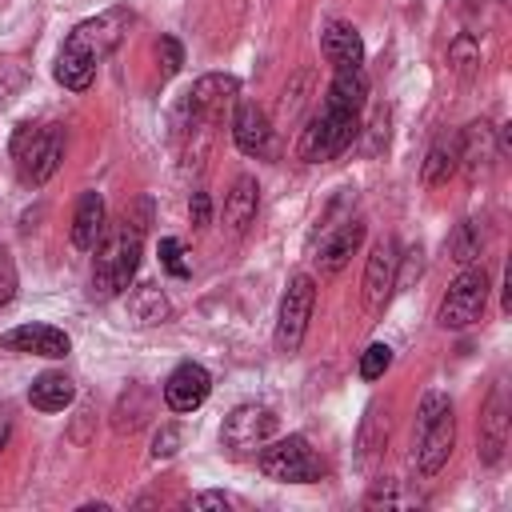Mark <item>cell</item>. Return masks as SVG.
<instances>
[{"label": "cell", "instance_id": "d4e9b609", "mask_svg": "<svg viewBox=\"0 0 512 512\" xmlns=\"http://www.w3.org/2000/svg\"><path fill=\"white\" fill-rule=\"evenodd\" d=\"M152 416V392L144 388V384H128V392L120 396V404H116V432H132V428H140L144 420Z\"/></svg>", "mask_w": 512, "mask_h": 512}, {"label": "cell", "instance_id": "484cf974", "mask_svg": "<svg viewBox=\"0 0 512 512\" xmlns=\"http://www.w3.org/2000/svg\"><path fill=\"white\" fill-rule=\"evenodd\" d=\"M448 256H452L456 264H472V260L480 256V228H476L472 220H460V224H456V232L448 236Z\"/></svg>", "mask_w": 512, "mask_h": 512}, {"label": "cell", "instance_id": "e575fe53", "mask_svg": "<svg viewBox=\"0 0 512 512\" xmlns=\"http://www.w3.org/2000/svg\"><path fill=\"white\" fill-rule=\"evenodd\" d=\"M232 500L224 496V492H200L196 500H192V508H228Z\"/></svg>", "mask_w": 512, "mask_h": 512}, {"label": "cell", "instance_id": "5b68a950", "mask_svg": "<svg viewBox=\"0 0 512 512\" xmlns=\"http://www.w3.org/2000/svg\"><path fill=\"white\" fill-rule=\"evenodd\" d=\"M456 444V416L444 392H428L420 400V440H416V472L420 476H436L444 468V460L452 456Z\"/></svg>", "mask_w": 512, "mask_h": 512}, {"label": "cell", "instance_id": "1f68e13d", "mask_svg": "<svg viewBox=\"0 0 512 512\" xmlns=\"http://www.w3.org/2000/svg\"><path fill=\"white\" fill-rule=\"evenodd\" d=\"M448 56L456 60V68H460V72H472V64H480V56H476V48H472V40H468V36H460V40L448 48Z\"/></svg>", "mask_w": 512, "mask_h": 512}, {"label": "cell", "instance_id": "30bf717a", "mask_svg": "<svg viewBox=\"0 0 512 512\" xmlns=\"http://www.w3.org/2000/svg\"><path fill=\"white\" fill-rule=\"evenodd\" d=\"M272 432H276L272 408H264V404H240V408H232V412L224 416L220 440H224V448H232V452H252V448H260V444H268Z\"/></svg>", "mask_w": 512, "mask_h": 512}, {"label": "cell", "instance_id": "52a82bcc", "mask_svg": "<svg viewBox=\"0 0 512 512\" xmlns=\"http://www.w3.org/2000/svg\"><path fill=\"white\" fill-rule=\"evenodd\" d=\"M312 304H316V280L308 272H296L280 296V316H276V352L292 356L304 344L308 320H312Z\"/></svg>", "mask_w": 512, "mask_h": 512}, {"label": "cell", "instance_id": "83f0119b", "mask_svg": "<svg viewBox=\"0 0 512 512\" xmlns=\"http://www.w3.org/2000/svg\"><path fill=\"white\" fill-rule=\"evenodd\" d=\"M160 264L172 272V276H188V260H184V244L176 236H164L160 240Z\"/></svg>", "mask_w": 512, "mask_h": 512}, {"label": "cell", "instance_id": "3957f363", "mask_svg": "<svg viewBox=\"0 0 512 512\" xmlns=\"http://www.w3.org/2000/svg\"><path fill=\"white\" fill-rule=\"evenodd\" d=\"M140 268V232L136 228H120L108 240L96 244V264H92V296L96 300H112L120 296L132 276Z\"/></svg>", "mask_w": 512, "mask_h": 512}, {"label": "cell", "instance_id": "4316f807", "mask_svg": "<svg viewBox=\"0 0 512 512\" xmlns=\"http://www.w3.org/2000/svg\"><path fill=\"white\" fill-rule=\"evenodd\" d=\"M388 364H392V348L388 344H368L360 352V376L364 380H380L388 372Z\"/></svg>", "mask_w": 512, "mask_h": 512}, {"label": "cell", "instance_id": "cb8c5ba5", "mask_svg": "<svg viewBox=\"0 0 512 512\" xmlns=\"http://www.w3.org/2000/svg\"><path fill=\"white\" fill-rule=\"evenodd\" d=\"M456 168H460V144L444 136V140H436V144L428 148L420 176H424V184H444V180H448Z\"/></svg>", "mask_w": 512, "mask_h": 512}, {"label": "cell", "instance_id": "9c48e42d", "mask_svg": "<svg viewBox=\"0 0 512 512\" xmlns=\"http://www.w3.org/2000/svg\"><path fill=\"white\" fill-rule=\"evenodd\" d=\"M236 96H240V80L236 76H228V72H208V76H200L196 84H192V92L184 96V116L192 120V124H208V120H220L224 112H228V104H236ZM188 124V128H192Z\"/></svg>", "mask_w": 512, "mask_h": 512}, {"label": "cell", "instance_id": "ffe728a7", "mask_svg": "<svg viewBox=\"0 0 512 512\" xmlns=\"http://www.w3.org/2000/svg\"><path fill=\"white\" fill-rule=\"evenodd\" d=\"M72 400H76V384L64 372H44L28 388V404L40 408V412H64Z\"/></svg>", "mask_w": 512, "mask_h": 512}, {"label": "cell", "instance_id": "8d00e7d4", "mask_svg": "<svg viewBox=\"0 0 512 512\" xmlns=\"http://www.w3.org/2000/svg\"><path fill=\"white\" fill-rule=\"evenodd\" d=\"M464 4H468V8H484V0H464Z\"/></svg>", "mask_w": 512, "mask_h": 512}, {"label": "cell", "instance_id": "7402d4cb", "mask_svg": "<svg viewBox=\"0 0 512 512\" xmlns=\"http://www.w3.org/2000/svg\"><path fill=\"white\" fill-rule=\"evenodd\" d=\"M328 100L340 104V108L364 112V100H368V76H364V68H336V76L328 84Z\"/></svg>", "mask_w": 512, "mask_h": 512}, {"label": "cell", "instance_id": "2e32d148", "mask_svg": "<svg viewBox=\"0 0 512 512\" xmlns=\"http://www.w3.org/2000/svg\"><path fill=\"white\" fill-rule=\"evenodd\" d=\"M320 52L332 68H360L364 64V44H360V32L344 20H332L324 32H320Z\"/></svg>", "mask_w": 512, "mask_h": 512}, {"label": "cell", "instance_id": "4fadbf2b", "mask_svg": "<svg viewBox=\"0 0 512 512\" xmlns=\"http://www.w3.org/2000/svg\"><path fill=\"white\" fill-rule=\"evenodd\" d=\"M208 392H212V376H208L200 364H192V360H184V364L164 380V404H168L172 412H196V408L208 400Z\"/></svg>", "mask_w": 512, "mask_h": 512}, {"label": "cell", "instance_id": "8fae6325", "mask_svg": "<svg viewBox=\"0 0 512 512\" xmlns=\"http://www.w3.org/2000/svg\"><path fill=\"white\" fill-rule=\"evenodd\" d=\"M396 264H400V256H396V240H392V236L376 240L372 252H368V264H364V308H368L372 316H380V312L388 308V300H392V288H396Z\"/></svg>", "mask_w": 512, "mask_h": 512}, {"label": "cell", "instance_id": "d6a6232c", "mask_svg": "<svg viewBox=\"0 0 512 512\" xmlns=\"http://www.w3.org/2000/svg\"><path fill=\"white\" fill-rule=\"evenodd\" d=\"M188 216H192V224H196V228H204V224L212 220V200H208V192H204V188H196V192H192V200H188Z\"/></svg>", "mask_w": 512, "mask_h": 512}, {"label": "cell", "instance_id": "603a6c76", "mask_svg": "<svg viewBox=\"0 0 512 512\" xmlns=\"http://www.w3.org/2000/svg\"><path fill=\"white\" fill-rule=\"evenodd\" d=\"M128 312H132V320L136 324H164L168 320V296L156 288V284H140V288H132L128 292Z\"/></svg>", "mask_w": 512, "mask_h": 512}, {"label": "cell", "instance_id": "7c38bea8", "mask_svg": "<svg viewBox=\"0 0 512 512\" xmlns=\"http://www.w3.org/2000/svg\"><path fill=\"white\" fill-rule=\"evenodd\" d=\"M8 352H28V356H48V360H60L72 352V340L64 328L56 324H20L12 332H4L0 340Z\"/></svg>", "mask_w": 512, "mask_h": 512}, {"label": "cell", "instance_id": "e0dca14e", "mask_svg": "<svg viewBox=\"0 0 512 512\" xmlns=\"http://www.w3.org/2000/svg\"><path fill=\"white\" fill-rule=\"evenodd\" d=\"M256 208H260V184H256V176L244 172V176L232 180V188L224 196V220H228V228L236 236H244L256 224Z\"/></svg>", "mask_w": 512, "mask_h": 512}, {"label": "cell", "instance_id": "f546056e", "mask_svg": "<svg viewBox=\"0 0 512 512\" xmlns=\"http://www.w3.org/2000/svg\"><path fill=\"white\" fill-rule=\"evenodd\" d=\"M12 296H16V264H12L8 248L0 244V304L12 300Z\"/></svg>", "mask_w": 512, "mask_h": 512}, {"label": "cell", "instance_id": "836d02e7", "mask_svg": "<svg viewBox=\"0 0 512 512\" xmlns=\"http://www.w3.org/2000/svg\"><path fill=\"white\" fill-rule=\"evenodd\" d=\"M388 144V112H376V120H372V144H368V152H380Z\"/></svg>", "mask_w": 512, "mask_h": 512}, {"label": "cell", "instance_id": "f1b7e54d", "mask_svg": "<svg viewBox=\"0 0 512 512\" xmlns=\"http://www.w3.org/2000/svg\"><path fill=\"white\" fill-rule=\"evenodd\" d=\"M156 56H160V64H164V80L168 76H176L180 72V64H184V52H180V44H176V36H160V44H156Z\"/></svg>", "mask_w": 512, "mask_h": 512}, {"label": "cell", "instance_id": "ba28073f", "mask_svg": "<svg viewBox=\"0 0 512 512\" xmlns=\"http://www.w3.org/2000/svg\"><path fill=\"white\" fill-rule=\"evenodd\" d=\"M484 304H488V272L484 268H464L444 300H440V312H436V324L440 328H468L484 316Z\"/></svg>", "mask_w": 512, "mask_h": 512}, {"label": "cell", "instance_id": "4dcf8cb0", "mask_svg": "<svg viewBox=\"0 0 512 512\" xmlns=\"http://www.w3.org/2000/svg\"><path fill=\"white\" fill-rule=\"evenodd\" d=\"M180 448V428H172V424H164L156 436H152V456L160 460V456H172Z\"/></svg>", "mask_w": 512, "mask_h": 512}, {"label": "cell", "instance_id": "ac0fdd59", "mask_svg": "<svg viewBox=\"0 0 512 512\" xmlns=\"http://www.w3.org/2000/svg\"><path fill=\"white\" fill-rule=\"evenodd\" d=\"M104 240V200L100 192H84L76 200V216H72V244L92 252Z\"/></svg>", "mask_w": 512, "mask_h": 512}, {"label": "cell", "instance_id": "9a60e30c", "mask_svg": "<svg viewBox=\"0 0 512 512\" xmlns=\"http://www.w3.org/2000/svg\"><path fill=\"white\" fill-rule=\"evenodd\" d=\"M504 444H508V392H504V384H496L484 404V416H480V460L500 464Z\"/></svg>", "mask_w": 512, "mask_h": 512}, {"label": "cell", "instance_id": "d6986e66", "mask_svg": "<svg viewBox=\"0 0 512 512\" xmlns=\"http://www.w3.org/2000/svg\"><path fill=\"white\" fill-rule=\"evenodd\" d=\"M360 240H364V224L360 220H344L328 240H324V248H320V272L324 276H332V272H340L344 264H348V256L360 248Z\"/></svg>", "mask_w": 512, "mask_h": 512}, {"label": "cell", "instance_id": "5bb4252c", "mask_svg": "<svg viewBox=\"0 0 512 512\" xmlns=\"http://www.w3.org/2000/svg\"><path fill=\"white\" fill-rule=\"evenodd\" d=\"M232 140L244 156H268L272 152V124H268L264 108H256L252 100H240L232 112Z\"/></svg>", "mask_w": 512, "mask_h": 512}, {"label": "cell", "instance_id": "6da1fadb", "mask_svg": "<svg viewBox=\"0 0 512 512\" xmlns=\"http://www.w3.org/2000/svg\"><path fill=\"white\" fill-rule=\"evenodd\" d=\"M120 28H124V12H104V16L76 24L56 56V80L72 92H84L92 84L100 60L120 44Z\"/></svg>", "mask_w": 512, "mask_h": 512}, {"label": "cell", "instance_id": "277c9868", "mask_svg": "<svg viewBox=\"0 0 512 512\" xmlns=\"http://www.w3.org/2000/svg\"><path fill=\"white\" fill-rule=\"evenodd\" d=\"M64 160V132L56 124H20L12 132V164L24 184H44Z\"/></svg>", "mask_w": 512, "mask_h": 512}, {"label": "cell", "instance_id": "7a4b0ae2", "mask_svg": "<svg viewBox=\"0 0 512 512\" xmlns=\"http://www.w3.org/2000/svg\"><path fill=\"white\" fill-rule=\"evenodd\" d=\"M360 136V112L356 108H340L332 100H324V108L304 124L300 132V144H296V156L316 164V160H332L340 152H348Z\"/></svg>", "mask_w": 512, "mask_h": 512}, {"label": "cell", "instance_id": "d590c367", "mask_svg": "<svg viewBox=\"0 0 512 512\" xmlns=\"http://www.w3.org/2000/svg\"><path fill=\"white\" fill-rule=\"evenodd\" d=\"M8 432H12V420H8V416H4V412H0V448H4V444H8Z\"/></svg>", "mask_w": 512, "mask_h": 512}, {"label": "cell", "instance_id": "8992f818", "mask_svg": "<svg viewBox=\"0 0 512 512\" xmlns=\"http://www.w3.org/2000/svg\"><path fill=\"white\" fill-rule=\"evenodd\" d=\"M260 472L280 484H312L320 480L324 464L304 436H284L276 444H260Z\"/></svg>", "mask_w": 512, "mask_h": 512}, {"label": "cell", "instance_id": "44dd1931", "mask_svg": "<svg viewBox=\"0 0 512 512\" xmlns=\"http://www.w3.org/2000/svg\"><path fill=\"white\" fill-rule=\"evenodd\" d=\"M456 144H460V164H468L472 172H476V168H488V164L500 156L496 132H492V124H484V120L468 124V128H464V136H460Z\"/></svg>", "mask_w": 512, "mask_h": 512}]
</instances>
